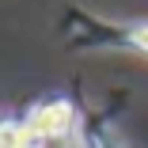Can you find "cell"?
Segmentation results:
<instances>
[{"instance_id":"cell-1","label":"cell","mask_w":148,"mask_h":148,"mask_svg":"<svg viewBox=\"0 0 148 148\" xmlns=\"http://www.w3.org/2000/svg\"><path fill=\"white\" fill-rule=\"evenodd\" d=\"M69 125H72V106L65 99H53L31 114L27 133H31V140H53V137H65Z\"/></svg>"},{"instance_id":"cell-2","label":"cell","mask_w":148,"mask_h":148,"mask_svg":"<svg viewBox=\"0 0 148 148\" xmlns=\"http://www.w3.org/2000/svg\"><path fill=\"white\" fill-rule=\"evenodd\" d=\"M0 148H34L27 125H0Z\"/></svg>"},{"instance_id":"cell-3","label":"cell","mask_w":148,"mask_h":148,"mask_svg":"<svg viewBox=\"0 0 148 148\" xmlns=\"http://www.w3.org/2000/svg\"><path fill=\"white\" fill-rule=\"evenodd\" d=\"M129 42H133L137 49H144V53H148V23L133 27V31H129Z\"/></svg>"}]
</instances>
